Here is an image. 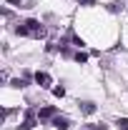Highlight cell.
<instances>
[{
	"label": "cell",
	"mask_w": 128,
	"mask_h": 130,
	"mask_svg": "<svg viewBox=\"0 0 128 130\" xmlns=\"http://www.w3.org/2000/svg\"><path fill=\"white\" fill-rule=\"evenodd\" d=\"M8 3H10V5H18V8H20V5H23V3H20V0H8Z\"/></svg>",
	"instance_id": "obj_14"
},
{
	"label": "cell",
	"mask_w": 128,
	"mask_h": 130,
	"mask_svg": "<svg viewBox=\"0 0 128 130\" xmlns=\"http://www.w3.org/2000/svg\"><path fill=\"white\" fill-rule=\"evenodd\" d=\"M108 10H111V13H118V10H123V3H108Z\"/></svg>",
	"instance_id": "obj_7"
},
{
	"label": "cell",
	"mask_w": 128,
	"mask_h": 130,
	"mask_svg": "<svg viewBox=\"0 0 128 130\" xmlns=\"http://www.w3.org/2000/svg\"><path fill=\"white\" fill-rule=\"evenodd\" d=\"M75 60H78V63H85V60H88V55H85V53H75Z\"/></svg>",
	"instance_id": "obj_10"
},
{
	"label": "cell",
	"mask_w": 128,
	"mask_h": 130,
	"mask_svg": "<svg viewBox=\"0 0 128 130\" xmlns=\"http://www.w3.org/2000/svg\"><path fill=\"white\" fill-rule=\"evenodd\" d=\"M80 5H96V3H93V0H78Z\"/></svg>",
	"instance_id": "obj_13"
},
{
	"label": "cell",
	"mask_w": 128,
	"mask_h": 130,
	"mask_svg": "<svg viewBox=\"0 0 128 130\" xmlns=\"http://www.w3.org/2000/svg\"><path fill=\"white\" fill-rule=\"evenodd\" d=\"M13 88H25V80H13Z\"/></svg>",
	"instance_id": "obj_12"
},
{
	"label": "cell",
	"mask_w": 128,
	"mask_h": 130,
	"mask_svg": "<svg viewBox=\"0 0 128 130\" xmlns=\"http://www.w3.org/2000/svg\"><path fill=\"white\" fill-rule=\"evenodd\" d=\"M53 93H55L58 98H63L65 95V88H63V85H58V88H53Z\"/></svg>",
	"instance_id": "obj_8"
},
{
	"label": "cell",
	"mask_w": 128,
	"mask_h": 130,
	"mask_svg": "<svg viewBox=\"0 0 128 130\" xmlns=\"http://www.w3.org/2000/svg\"><path fill=\"white\" fill-rule=\"evenodd\" d=\"M38 118H40V120H50V118H55V108H40Z\"/></svg>",
	"instance_id": "obj_5"
},
{
	"label": "cell",
	"mask_w": 128,
	"mask_h": 130,
	"mask_svg": "<svg viewBox=\"0 0 128 130\" xmlns=\"http://www.w3.org/2000/svg\"><path fill=\"white\" fill-rule=\"evenodd\" d=\"M35 120H38V118H35V113H30V110H28V113H25V118H23V123H20V130L35 128Z\"/></svg>",
	"instance_id": "obj_2"
},
{
	"label": "cell",
	"mask_w": 128,
	"mask_h": 130,
	"mask_svg": "<svg viewBox=\"0 0 128 130\" xmlns=\"http://www.w3.org/2000/svg\"><path fill=\"white\" fill-rule=\"evenodd\" d=\"M80 110H83L85 115H93L96 113V105H93V103H80Z\"/></svg>",
	"instance_id": "obj_6"
},
{
	"label": "cell",
	"mask_w": 128,
	"mask_h": 130,
	"mask_svg": "<svg viewBox=\"0 0 128 130\" xmlns=\"http://www.w3.org/2000/svg\"><path fill=\"white\" fill-rule=\"evenodd\" d=\"M53 125H55L58 130H68V128H70L68 118H60V115H55V118H53Z\"/></svg>",
	"instance_id": "obj_4"
},
{
	"label": "cell",
	"mask_w": 128,
	"mask_h": 130,
	"mask_svg": "<svg viewBox=\"0 0 128 130\" xmlns=\"http://www.w3.org/2000/svg\"><path fill=\"white\" fill-rule=\"evenodd\" d=\"M91 130H106V125H103V123H93V125H91Z\"/></svg>",
	"instance_id": "obj_11"
},
{
	"label": "cell",
	"mask_w": 128,
	"mask_h": 130,
	"mask_svg": "<svg viewBox=\"0 0 128 130\" xmlns=\"http://www.w3.org/2000/svg\"><path fill=\"white\" fill-rule=\"evenodd\" d=\"M118 128H121V130H128V118H121V120H118Z\"/></svg>",
	"instance_id": "obj_9"
},
{
	"label": "cell",
	"mask_w": 128,
	"mask_h": 130,
	"mask_svg": "<svg viewBox=\"0 0 128 130\" xmlns=\"http://www.w3.org/2000/svg\"><path fill=\"white\" fill-rule=\"evenodd\" d=\"M35 83H38L40 88H48V85H50V75H48V73H40V70H38V73H35Z\"/></svg>",
	"instance_id": "obj_3"
},
{
	"label": "cell",
	"mask_w": 128,
	"mask_h": 130,
	"mask_svg": "<svg viewBox=\"0 0 128 130\" xmlns=\"http://www.w3.org/2000/svg\"><path fill=\"white\" fill-rule=\"evenodd\" d=\"M18 35H30V38H43L45 35V28L38 23V20H25L23 25H18L15 28Z\"/></svg>",
	"instance_id": "obj_1"
}]
</instances>
